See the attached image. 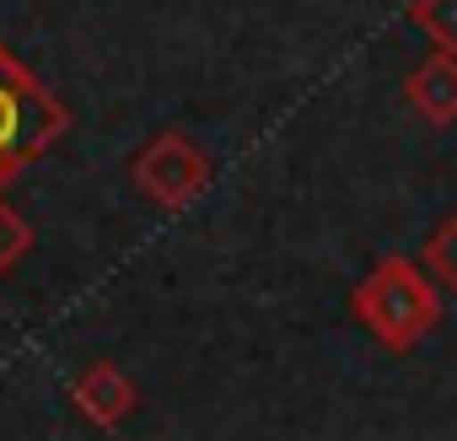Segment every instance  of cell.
Wrapping results in <instances>:
<instances>
[{"mask_svg":"<svg viewBox=\"0 0 457 441\" xmlns=\"http://www.w3.org/2000/svg\"><path fill=\"white\" fill-rule=\"evenodd\" d=\"M350 312L387 355H414L441 329V291H436V275L425 264L387 254L355 280Z\"/></svg>","mask_w":457,"mask_h":441,"instance_id":"1","label":"cell"},{"mask_svg":"<svg viewBox=\"0 0 457 441\" xmlns=\"http://www.w3.org/2000/svg\"><path fill=\"white\" fill-rule=\"evenodd\" d=\"M65 129H71V108L12 49H0V188L28 162L49 156Z\"/></svg>","mask_w":457,"mask_h":441,"instance_id":"2","label":"cell"},{"mask_svg":"<svg viewBox=\"0 0 457 441\" xmlns=\"http://www.w3.org/2000/svg\"><path fill=\"white\" fill-rule=\"evenodd\" d=\"M129 183H135L156 210H183V204H194V199L204 194V183H210V156H204V146H199L194 135L162 129V135H151V140L135 151Z\"/></svg>","mask_w":457,"mask_h":441,"instance_id":"3","label":"cell"},{"mask_svg":"<svg viewBox=\"0 0 457 441\" xmlns=\"http://www.w3.org/2000/svg\"><path fill=\"white\" fill-rule=\"evenodd\" d=\"M71 398H76V409H81L97 430H113V425H124V420L135 414L140 387H135V377L119 371L113 361H92V366H81V371L71 377Z\"/></svg>","mask_w":457,"mask_h":441,"instance_id":"4","label":"cell"},{"mask_svg":"<svg viewBox=\"0 0 457 441\" xmlns=\"http://www.w3.org/2000/svg\"><path fill=\"white\" fill-rule=\"evenodd\" d=\"M403 103H409L430 129H452V124H457V54H446V49L425 54V60L403 76Z\"/></svg>","mask_w":457,"mask_h":441,"instance_id":"5","label":"cell"},{"mask_svg":"<svg viewBox=\"0 0 457 441\" xmlns=\"http://www.w3.org/2000/svg\"><path fill=\"white\" fill-rule=\"evenodd\" d=\"M403 17L446 54H457V0H409Z\"/></svg>","mask_w":457,"mask_h":441,"instance_id":"6","label":"cell"},{"mask_svg":"<svg viewBox=\"0 0 457 441\" xmlns=\"http://www.w3.org/2000/svg\"><path fill=\"white\" fill-rule=\"evenodd\" d=\"M420 264L436 275V286L446 291V296H457V210L441 220V227L425 237V254H420Z\"/></svg>","mask_w":457,"mask_h":441,"instance_id":"7","label":"cell"},{"mask_svg":"<svg viewBox=\"0 0 457 441\" xmlns=\"http://www.w3.org/2000/svg\"><path fill=\"white\" fill-rule=\"evenodd\" d=\"M28 254H33V227H28V220L6 199H0V275H12Z\"/></svg>","mask_w":457,"mask_h":441,"instance_id":"8","label":"cell"}]
</instances>
